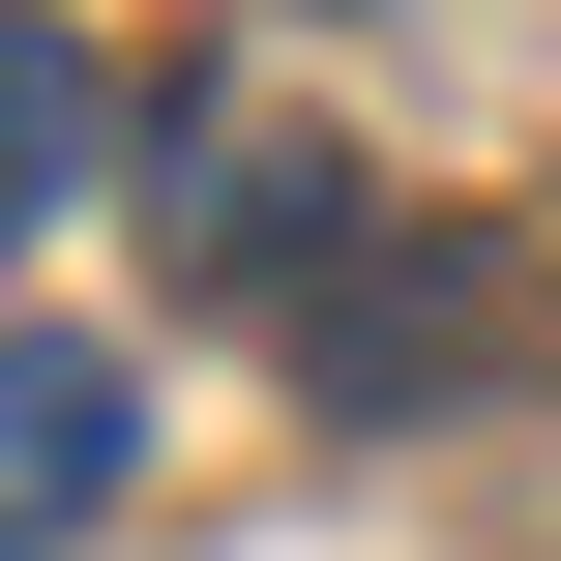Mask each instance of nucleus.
Masks as SVG:
<instances>
[{
	"label": "nucleus",
	"instance_id": "1",
	"mask_svg": "<svg viewBox=\"0 0 561 561\" xmlns=\"http://www.w3.org/2000/svg\"><path fill=\"white\" fill-rule=\"evenodd\" d=\"M266 325H296V385H325V414H414V385L503 325V266H473V237H355V207H325V266H296Z\"/></svg>",
	"mask_w": 561,
	"mask_h": 561
},
{
	"label": "nucleus",
	"instance_id": "2",
	"mask_svg": "<svg viewBox=\"0 0 561 561\" xmlns=\"http://www.w3.org/2000/svg\"><path fill=\"white\" fill-rule=\"evenodd\" d=\"M118 473H148V355L118 325H0V561H59Z\"/></svg>",
	"mask_w": 561,
	"mask_h": 561
},
{
	"label": "nucleus",
	"instance_id": "3",
	"mask_svg": "<svg viewBox=\"0 0 561 561\" xmlns=\"http://www.w3.org/2000/svg\"><path fill=\"white\" fill-rule=\"evenodd\" d=\"M89 148H118L89 30H30V0H0V237H59V207H89Z\"/></svg>",
	"mask_w": 561,
	"mask_h": 561
}]
</instances>
